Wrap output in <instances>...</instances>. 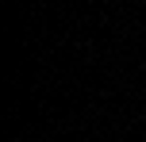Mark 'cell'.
Returning a JSON list of instances; mask_svg holds the SVG:
<instances>
[]
</instances>
